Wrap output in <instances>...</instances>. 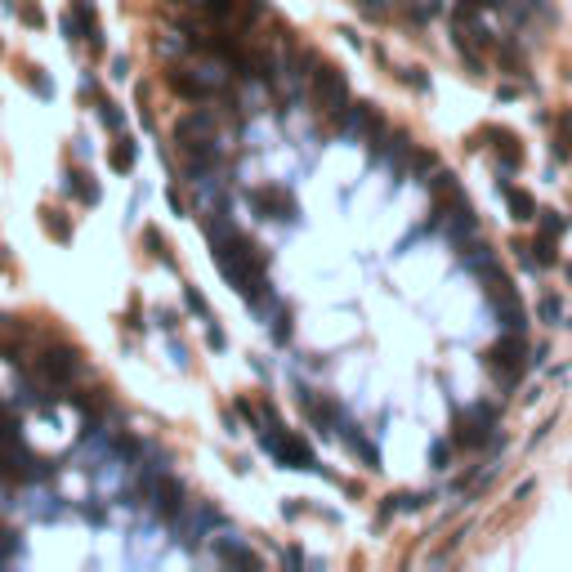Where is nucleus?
<instances>
[{
  "label": "nucleus",
  "mask_w": 572,
  "mask_h": 572,
  "mask_svg": "<svg viewBox=\"0 0 572 572\" xmlns=\"http://www.w3.org/2000/svg\"><path fill=\"white\" fill-rule=\"evenodd\" d=\"M541 317H546V322H559V317H563V300L559 295H546L541 300Z\"/></svg>",
  "instance_id": "29"
},
{
  "label": "nucleus",
  "mask_w": 572,
  "mask_h": 572,
  "mask_svg": "<svg viewBox=\"0 0 572 572\" xmlns=\"http://www.w3.org/2000/svg\"><path fill=\"white\" fill-rule=\"evenodd\" d=\"M98 121H103L108 130H121V126H126V116L116 112V103H108V98H103V103H98Z\"/></svg>",
  "instance_id": "26"
},
{
  "label": "nucleus",
  "mask_w": 572,
  "mask_h": 572,
  "mask_svg": "<svg viewBox=\"0 0 572 572\" xmlns=\"http://www.w3.org/2000/svg\"><path fill=\"white\" fill-rule=\"evenodd\" d=\"M14 402H19V407H45V394L31 380H19L14 384Z\"/></svg>",
  "instance_id": "19"
},
{
  "label": "nucleus",
  "mask_w": 572,
  "mask_h": 572,
  "mask_svg": "<svg viewBox=\"0 0 572 572\" xmlns=\"http://www.w3.org/2000/svg\"><path fill=\"white\" fill-rule=\"evenodd\" d=\"M412 165H416L420 175H429L434 170V153H416V148H412Z\"/></svg>",
  "instance_id": "35"
},
{
  "label": "nucleus",
  "mask_w": 572,
  "mask_h": 572,
  "mask_svg": "<svg viewBox=\"0 0 572 572\" xmlns=\"http://www.w3.org/2000/svg\"><path fill=\"white\" fill-rule=\"evenodd\" d=\"M215 554H220V559H228V563H242V568H255L260 559L250 550H242V546H233V541H220L215 546Z\"/></svg>",
  "instance_id": "18"
},
{
  "label": "nucleus",
  "mask_w": 572,
  "mask_h": 572,
  "mask_svg": "<svg viewBox=\"0 0 572 572\" xmlns=\"http://www.w3.org/2000/svg\"><path fill=\"white\" fill-rule=\"evenodd\" d=\"M447 456H451V447H447V443H434V447H429V461H434V469H447Z\"/></svg>",
  "instance_id": "34"
},
{
  "label": "nucleus",
  "mask_w": 572,
  "mask_h": 572,
  "mask_svg": "<svg viewBox=\"0 0 572 572\" xmlns=\"http://www.w3.org/2000/svg\"><path fill=\"white\" fill-rule=\"evenodd\" d=\"M536 224H541L546 238H559V233H563V220H559L554 210H536Z\"/></svg>",
  "instance_id": "24"
},
{
  "label": "nucleus",
  "mask_w": 572,
  "mask_h": 572,
  "mask_svg": "<svg viewBox=\"0 0 572 572\" xmlns=\"http://www.w3.org/2000/svg\"><path fill=\"white\" fill-rule=\"evenodd\" d=\"M19 19H23L27 27H45V9H41V5H31V0H27V5L19 9Z\"/></svg>",
  "instance_id": "31"
},
{
  "label": "nucleus",
  "mask_w": 572,
  "mask_h": 572,
  "mask_svg": "<svg viewBox=\"0 0 572 572\" xmlns=\"http://www.w3.org/2000/svg\"><path fill=\"white\" fill-rule=\"evenodd\" d=\"M165 201H170V210H175V215H183V197H179L175 188H170V193H165Z\"/></svg>",
  "instance_id": "40"
},
{
  "label": "nucleus",
  "mask_w": 572,
  "mask_h": 572,
  "mask_svg": "<svg viewBox=\"0 0 572 572\" xmlns=\"http://www.w3.org/2000/svg\"><path fill=\"white\" fill-rule=\"evenodd\" d=\"M153 510L161 514V519H179L183 514V483L179 479H153Z\"/></svg>",
  "instance_id": "8"
},
{
  "label": "nucleus",
  "mask_w": 572,
  "mask_h": 572,
  "mask_svg": "<svg viewBox=\"0 0 572 572\" xmlns=\"http://www.w3.org/2000/svg\"><path fill=\"white\" fill-rule=\"evenodd\" d=\"M0 49H5V45H0Z\"/></svg>",
  "instance_id": "42"
},
{
  "label": "nucleus",
  "mask_w": 572,
  "mask_h": 572,
  "mask_svg": "<svg viewBox=\"0 0 572 572\" xmlns=\"http://www.w3.org/2000/svg\"><path fill=\"white\" fill-rule=\"evenodd\" d=\"M165 81H170V90H175L179 98H193V103L210 98V86H206V81H197V76H188V72H179V67H175V72L165 76Z\"/></svg>",
  "instance_id": "11"
},
{
  "label": "nucleus",
  "mask_w": 572,
  "mask_h": 572,
  "mask_svg": "<svg viewBox=\"0 0 572 572\" xmlns=\"http://www.w3.org/2000/svg\"><path fill=\"white\" fill-rule=\"evenodd\" d=\"M273 340H277V344H286V340H291V313H277V327H273Z\"/></svg>",
  "instance_id": "33"
},
{
  "label": "nucleus",
  "mask_w": 572,
  "mask_h": 572,
  "mask_svg": "<svg viewBox=\"0 0 572 572\" xmlns=\"http://www.w3.org/2000/svg\"><path fill=\"white\" fill-rule=\"evenodd\" d=\"M206 340H210V349H224V344H228V335H224L220 327H215V317H210V331H206Z\"/></svg>",
  "instance_id": "37"
},
{
  "label": "nucleus",
  "mask_w": 572,
  "mask_h": 572,
  "mask_svg": "<svg viewBox=\"0 0 572 572\" xmlns=\"http://www.w3.org/2000/svg\"><path fill=\"white\" fill-rule=\"evenodd\" d=\"M143 242H148V250H153L161 264H170V250H165V238H161L157 228H143Z\"/></svg>",
  "instance_id": "20"
},
{
  "label": "nucleus",
  "mask_w": 572,
  "mask_h": 572,
  "mask_svg": "<svg viewBox=\"0 0 572 572\" xmlns=\"http://www.w3.org/2000/svg\"><path fill=\"white\" fill-rule=\"evenodd\" d=\"M41 224L49 238H58V242H72V224H67V215L63 210H41Z\"/></svg>",
  "instance_id": "16"
},
{
  "label": "nucleus",
  "mask_w": 572,
  "mask_h": 572,
  "mask_svg": "<svg viewBox=\"0 0 572 572\" xmlns=\"http://www.w3.org/2000/svg\"><path fill=\"white\" fill-rule=\"evenodd\" d=\"M250 206H255L260 215H268V220H282V224H295L300 220V201L286 193V188H260V193H250Z\"/></svg>",
  "instance_id": "6"
},
{
  "label": "nucleus",
  "mask_w": 572,
  "mask_h": 572,
  "mask_svg": "<svg viewBox=\"0 0 572 572\" xmlns=\"http://www.w3.org/2000/svg\"><path fill=\"white\" fill-rule=\"evenodd\" d=\"M0 532H5V528H0Z\"/></svg>",
  "instance_id": "43"
},
{
  "label": "nucleus",
  "mask_w": 572,
  "mask_h": 572,
  "mask_svg": "<svg viewBox=\"0 0 572 572\" xmlns=\"http://www.w3.org/2000/svg\"><path fill=\"white\" fill-rule=\"evenodd\" d=\"M305 407H309V416L317 420V425H327V429H331V425H340V407H335L331 398L317 402V398H309V394H305Z\"/></svg>",
  "instance_id": "15"
},
{
  "label": "nucleus",
  "mask_w": 572,
  "mask_h": 572,
  "mask_svg": "<svg viewBox=\"0 0 572 572\" xmlns=\"http://www.w3.org/2000/svg\"><path fill=\"white\" fill-rule=\"evenodd\" d=\"M501 193H506V201H510V210H514V220H536V201L524 193V188H510V183H501Z\"/></svg>",
  "instance_id": "13"
},
{
  "label": "nucleus",
  "mask_w": 572,
  "mask_h": 572,
  "mask_svg": "<svg viewBox=\"0 0 572 572\" xmlns=\"http://www.w3.org/2000/svg\"><path fill=\"white\" fill-rule=\"evenodd\" d=\"M559 130H563V134H559V148H554V153L568 157V143H572V112H563V116H559Z\"/></svg>",
  "instance_id": "32"
},
{
  "label": "nucleus",
  "mask_w": 572,
  "mask_h": 572,
  "mask_svg": "<svg viewBox=\"0 0 572 572\" xmlns=\"http://www.w3.org/2000/svg\"><path fill=\"white\" fill-rule=\"evenodd\" d=\"M86 519H90V524H94V528H103V524H108V514H103V510H98V506H86Z\"/></svg>",
  "instance_id": "38"
},
{
  "label": "nucleus",
  "mask_w": 572,
  "mask_h": 572,
  "mask_svg": "<svg viewBox=\"0 0 572 572\" xmlns=\"http://www.w3.org/2000/svg\"><path fill=\"white\" fill-rule=\"evenodd\" d=\"M528 344H524V331H510V335H501V340L487 349V367L506 380V384H514L519 376H524V367H528Z\"/></svg>",
  "instance_id": "3"
},
{
  "label": "nucleus",
  "mask_w": 572,
  "mask_h": 572,
  "mask_svg": "<svg viewBox=\"0 0 572 572\" xmlns=\"http://www.w3.org/2000/svg\"><path fill=\"white\" fill-rule=\"evenodd\" d=\"M340 126H344V134H353V139H367V134L376 139V134L384 130L376 103H349V108H344V116H340Z\"/></svg>",
  "instance_id": "7"
},
{
  "label": "nucleus",
  "mask_w": 572,
  "mask_h": 572,
  "mask_svg": "<svg viewBox=\"0 0 572 572\" xmlns=\"http://www.w3.org/2000/svg\"><path fill=\"white\" fill-rule=\"evenodd\" d=\"M112 76L126 81V76H130V63H126V58H112Z\"/></svg>",
  "instance_id": "39"
},
{
  "label": "nucleus",
  "mask_w": 572,
  "mask_h": 572,
  "mask_svg": "<svg viewBox=\"0 0 572 572\" xmlns=\"http://www.w3.org/2000/svg\"><path fill=\"white\" fill-rule=\"evenodd\" d=\"M27 86H31V90H36L41 98H54V86H49V81L41 76V67H27Z\"/></svg>",
  "instance_id": "27"
},
{
  "label": "nucleus",
  "mask_w": 572,
  "mask_h": 572,
  "mask_svg": "<svg viewBox=\"0 0 572 572\" xmlns=\"http://www.w3.org/2000/svg\"><path fill=\"white\" fill-rule=\"evenodd\" d=\"M402 14L416 19V23H425V19H434V14H443V5L439 0H402Z\"/></svg>",
  "instance_id": "17"
},
{
  "label": "nucleus",
  "mask_w": 572,
  "mask_h": 572,
  "mask_svg": "<svg viewBox=\"0 0 572 572\" xmlns=\"http://www.w3.org/2000/svg\"><path fill=\"white\" fill-rule=\"evenodd\" d=\"M36 372L45 384H54V389H63L67 380H76L81 376V353L72 344H49L41 358H36Z\"/></svg>",
  "instance_id": "4"
},
{
  "label": "nucleus",
  "mask_w": 572,
  "mask_h": 572,
  "mask_svg": "<svg viewBox=\"0 0 572 572\" xmlns=\"http://www.w3.org/2000/svg\"><path fill=\"white\" fill-rule=\"evenodd\" d=\"M86 41H90V54H94V58L108 49V45H103V31H98V27H94V31H86Z\"/></svg>",
  "instance_id": "36"
},
{
  "label": "nucleus",
  "mask_w": 572,
  "mask_h": 572,
  "mask_svg": "<svg viewBox=\"0 0 572 572\" xmlns=\"http://www.w3.org/2000/svg\"><path fill=\"white\" fill-rule=\"evenodd\" d=\"M197 139H215V116L210 112H188L183 121L175 126V143H197Z\"/></svg>",
  "instance_id": "9"
},
{
  "label": "nucleus",
  "mask_w": 572,
  "mask_h": 572,
  "mask_svg": "<svg viewBox=\"0 0 572 572\" xmlns=\"http://www.w3.org/2000/svg\"><path fill=\"white\" fill-rule=\"evenodd\" d=\"M264 439V447L273 451V456L282 461V465H291V469H317V461H313V447L305 443V439H295V434H260Z\"/></svg>",
  "instance_id": "5"
},
{
  "label": "nucleus",
  "mask_w": 572,
  "mask_h": 572,
  "mask_svg": "<svg viewBox=\"0 0 572 572\" xmlns=\"http://www.w3.org/2000/svg\"><path fill=\"white\" fill-rule=\"evenodd\" d=\"M313 94H317V108H322V116H331V121H340L344 108H349V81L335 63H313Z\"/></svg>",
  "instance_id": "1"
},
{
  "label": "nucleus",
  "mask_w": 572,
  "mask_h": 572,
  "mask_svg": "<svg viewBox=\"0 0 572 572\" xmlns=\"http://www.w3.org/2000/svg\"><path fill=\"white\" fill-rule=\"evenodd\" d=\"M492 425H496V407H492V402L465 407L456 420H451V443H456V447H483V443H492Z\"/></svg>",
  "instance_id": "2"
},
{
  "label": "nucleus",
  "mask_w": 572,
  "mask_h": 572,
  "mask_svg": "<svg viewBox=\"0 0 572 572\" xmlns=\"http://www.w3.org/2000/svg\"><path fill=\"white\" fill-rule=\"evenodd\" d=\"M201 9H206L210 19H233V9H238V0H201Z\"/></svg>",
  "instance_id": "25"
},
{
  "label": "nucleus",
  "mask_w": 572,
  "mask_h": 572,
  "mask_svg": "<svg viewBox=\"0 0 572 572\" xmlns=\"http://www.w3.org/2000/svg\"><path fill=\"white\" fill-rule=\"evenodd\" d=\"M72 14H76V23L86 27V31H94V27H98V19H94V5H90V0H72Z\"/></svg>",
  "instance_id": "23"
},
{
  "label": "nucleus",
  "mask_w": 572,
  "mask_h": 572,
  "mask_svg": "<svg viewBox=\"0 0 572 572\" xmlns=\"http://www.w3.org/2000/svg\"><path fill=\"white\" fill-rule=\"evenodd\" d=\"M63 193L81 197L86 206H98V197H103V193H98V183H94L86 170H67V175H63Z\"/></svg>",
  "instance_id": "10"
},
{
  "label": "nucleus",
  "mask_w": 572,
  "mask_h": 572,
  "mask_svg": "<svg viewBox=\"0 0 572 572\" xmlns=\"http://www.w3.org/2000/svg\"><path fill=\"white\" fill-rule=\"evenodd\" d=\"M532 250H536V255H528V264H541V268H550L554 260H559V255H554V242H550V238H541Z\"/></svg>",
  "instance_id": "22"
},
{
  "label": "nucleus",
  "mask_w": 572,
  "mask_h": 572,
  "mask_svg": "<svg viewBox=\"0 0 572 572\" xmlns=\"http://www.w3.org/2000/svg\"><path fill=\"white\" fill-rule=\"evenodd\" d=\"M429 183V193H439V197H447V193H456V183H451V175L447 170H439L434 179H425Z\"/></svg>",
  "instance_id": "30"
},
{
  "label": "nucleus",
  "mask_w": 572,
  "mask_h": 572,
  "mask_svg": "<svg viewBox=\"0 0 572 572\" xmlns=\"http://www.w3.org/2000/svg\"><path fill=\"white\" fill-rule=\"evenodd\" d=\"M134 157H139V148H134V139H116V148H112V170L116 175H130L134 170Z\"/></svg>",
  "instance_id": "14"
},
{
  "label": "nucleus",
  "mask_w": 572,
  "mask_h": 572,
  "mask_svg": "<svg viewBox=\"0 0 572 572\" xmlns=\"http://www.w3.org/2000/svg\"><path fill=\"white\" fill-rule=\"evenodd\" d=\"M183 300H188V309H193L197 317H206V322H210V309H206V300H201L197 286H183Z\"/></svg>",
  "instance_id": "28"
},
{
  "label": "nucleus",
  "mask_w": 572,
  "mask_h": 572,
  "mask_svg": "<svg viewBox=\"0 0 572 572\" xmlns=\"http://www.w3.org/2000/svg\"><path fill=\"white\" fill-rule=\"evenodd\" d=\"M492 139H496V157L506 161V170H519V165H524V148H519V139L510 130H492Z\"/></svg>",
  "instance_id": "12"
},
{
  "label": "nucleus",
  "mask_w": 572,
  "mask_h": 572,
  "mask_svg": "<svg viewBox=\"0 0 572 572\" xmlns=\"http://www.w3.org/2000/svg\"><path fill=\"white\" fill-rule=\"evenodd\" d=\"M349 447H353V451H362V461H367V465H372V469L380 465V451H376L372 443H367V439H362V434H349Z\"/></svg>",
  "instance_id": "21"
},
{
  "label": "nucleus",
  "mask_w": 572,
  "mask_h": 572,
  "mask_svg": "<svg viewBox=\"0 0 572 572\" xmlns=\"http://www.w3.org/2000/svg\"><path fill=\"white\" fill-rule=\"evenodd\" d=\"M0 5H5V9H9V14H14V9H19V5H14V0H0Z\"/></svg>",
  "instance_id": "41"
}]
</instances>
